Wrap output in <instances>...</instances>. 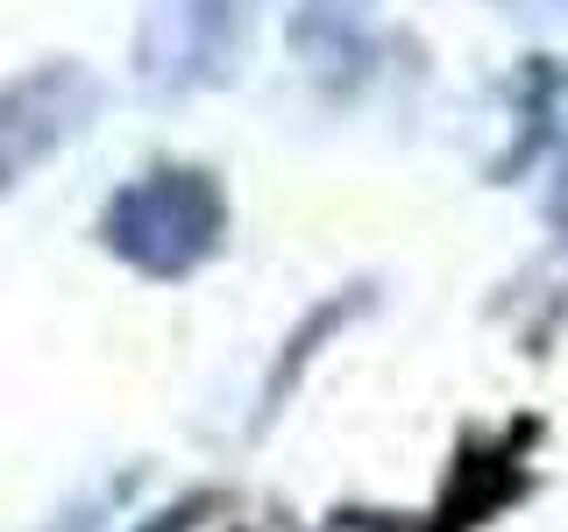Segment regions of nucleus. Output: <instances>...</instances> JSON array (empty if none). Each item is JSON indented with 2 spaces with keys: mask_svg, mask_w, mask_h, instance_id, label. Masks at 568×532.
Here are the masks:
<instances>
[{
  "mask_svg": "<svg viewBox=\"0 0 568 532\" xmlns=\"http://www.w3.org/2000/svg\"><path fill=\"white\" fill-rule=\"evenodd\" d=\"M93 106V79L85 71H36V79L0 93V185L36 171L58 142L79 129V114Z\"/></svg>",
  "mask_w": 568,
  "mask_h": 532,
  "instance_id": "nucleus-2",
  "label": "nucleus"
},
{
  "mask_svg": "<svg viewBox=\"0 0 568 532\" xmlns=\"http://www.w3.org/2000/svg\"><path fill=\"white\" fill-rule=\"evenodd\" d=\"M213 235H221V192H213L200 171H150L142 185H129L106 206V242H114V256H129L135 270H150V277L192 270L213 248Z\"/></svg>",
  "mask_w": 568,
  "mask_h": 532,
  "instance_id": "nucleus-1",
  "label": "nucleus"
}]
</instances>
